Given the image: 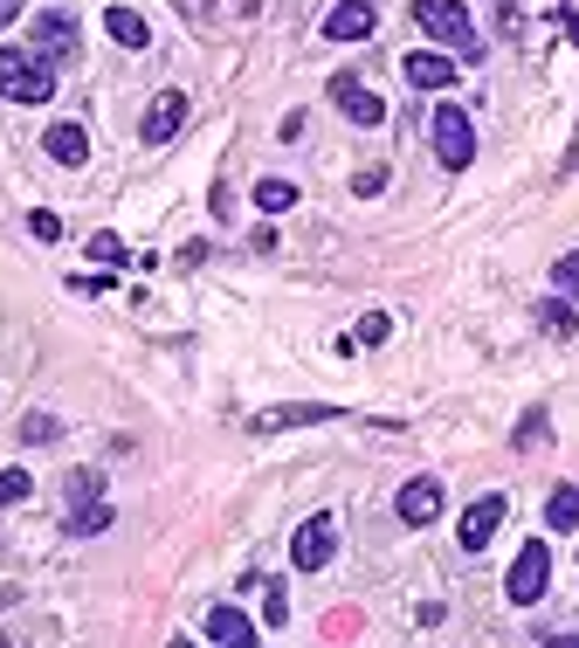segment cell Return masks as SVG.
Segmentation results:
<instances>
[{"label":"cell","instance_id":"6da1fadb","mask_svg":"<svg viewBox=\"0 0 579 648\" xmlns=\"http://www.w3.org/2000/svg\"><path fill=\"white\" fill-rule=\"evenodd\" d=\"M414 21H420V35H428V42L456 48V56H469V63L483 56V35H477V21H469L462 0H414Z\"/></svg>","mask_w":579,"mask_h":648},{"label":"cell","instance_id":"7a4b0ae2","mask_svg":"<svg viewBox=\"0 0 579 648\" xmlns=\"http://www.w3.org/2000/svg\"><path fill=\"white\" fill-rule=\"evenodd\" d=\"M0 97L8 103H48L56 97V63L35 48H0Z\"/></svg>","mask_w":579,"mask_h":648},{"label":"cell","instance_id":"3957f363","mask_svg":"<svg viewBox=\"0 0 579 648\" xmlns=\"http://www.w3.org/2000/svg\"><path fill=\"white\" fill-rule=\"evenodd\" d=\"M428 139H435V160L449 166V173H469V166H477V124H469V111H456V103H441V111H435Z\"/></svg>","mask_w":579,"mask_h":648},{"label":"cell","instance_id":"277c9868","mask_svg":"<svg viewBox=\"0 0 579 648\" xmlns=\"http://www.w3.org/2000/svg\"><path fill=\"white\" fill-rule=\"evenodd\" d=\"M545 586H551V552H545V538H532V546L511 559L504 593H511V607H532V601H545Z\"/></svg>","mask_w":579,"mask_h":648},{"label":"cell","instance_id":"5b68a950","mask_svg":"<svg viewBox=\"0 0 579 648\" xmlns=\"http://www.w3.org/2000/svg\"><path fill=\"white\" fill-rule=\"evenodd\" d=\"M331 559H338V525L318 510V517L297 525V538H290V565H297V573H325Z\"/></svg>","mask_w":579,"mask_h":648},{"label":"cell","instance_id":"8992f818","mask_svg":"<svg viewBox=\"0 0 579 648\" xmlns=\"http://www.w3.org/2000/svg\"><path fill=\"white\" fill-rule=\"evenodd\" d=\"M441 504H449V490H441V476H407L401 483V497H393V510H401V525H435Z\"/></svg>","mask_w":579,"mask_h":648},{"label":"cell","instance_id":"52a82bcc","mask_svg":"<svg viewBox=\"0 0 579 648\" xmlns=\"http://www.w3.org/2000/svg\"><path fill=\"white\" fill-rule=\"evenodd\" d=\"M331 103H338V111H346L352 124H365V132H373V124H386V103H380V90H365L352 69H338V76H331Z\"/></svg>","mask_w":579,"mask_h":648},{"label":"cell","instance_id":"ba28073f","mask_svg":"<svg viewBox=\"0 0 579 648\" xmlns=\"http://www.w3.org/2000/svg\"><path fill=\"white\" fill-rule=\"evenodd\" d=\"M504 517H511V504L496 497V490H490V497H477V504L462 510V525H456V538H462V552H483L490 538L504 531Z\"/></svg>","mask_w":579,"mask_h":648},{"label":"cell","instance_id":"9c48e42d","mask_svg":"<svg viewBox=\"0 0 579 648\" xmlns=\"http://www.w3.org/2000/svg\"><path fill=\"white\" fill-rule=\"evenodd\" d=\"M35 42V56H48V63H69L76 56V14H63V8H48V14H35V29H29Z\"/></svg>","mask_w":579,"mask_h":648},{"label":"cell","instance_id":"30bf717a","mask_svg":"<svg viewBox=\"0 0 579 648\" xmlns=\"http://www.w3.org/2000/svg\"><path fill=\"white\" fill-rule=\"evenodd\" d=\"M179 124H187V97H179V90H160V97L145 103L139 139H145V145H173V139H179Z\"/></svg>","mask_w":579,"mask_h":648},{"label":"cell","instance_id":"8fae6325","mask_svg":"<svg viewBox=\"0 0 579 648\" xmlns=\"http://www.w3.org/2000/svg\"><path fill=\"white\" fill-rule=\"evenodd\" d=\"M373 29H380L373 0H338V8L325 14V42H365Z\"/></svg>","mask_w":579,"mask_h":648},{"label":"cell","instance_id":"7c38bea8","mask_svg":"<svg viewBox=\"0 0 579 648\" xmlns=\"http://www.w3.org/2000/svg\"><path fill=\"white\" fill-rule=\"evenodd\" d=\"M318 421H338V407H318V400H297V407H270L255 414V435H283V428H318Z\"/></svg>","mask_w":579,"mask_h":648},{"label":"cell","instance_id":"4fadbf2b","mask_svg":"<svg viewBox=\"0 0 579 648\" xmlns=\"http://www.w3.org/2000/svg\"><path fill=\"white\" fill-rule=\"evenodd\" d=\"M401 76H407L414 90H449L456 84V63L441 56V48H414V56L401 63Z\"/></svg>","mask_w":579,"mask_h":648},{"label":"cell","instance_id":"5bb4252c","mask_svg":"<svg viewBox=\"0 0 579 648\" xmlns=\"http://www.w3.org/2000/svg\"><path fill=\"white\" fill-rule=\"evenodd\" d=\"M42 145H48V160H56V166H84L90 160V132H84V124H48V132H42Z\"/></svg>","mask_w":579,"mask_h":648},{"label":"cell","instance_id":"9a60e30c","mask_svg":"<svg viewBox=\"0 0 579 648\" xmlns=\"http://www.w3.org/2000/svg\"><path fill=\"white\" fill-rule=\"evenodd\" d=\"M200 635H207V641H221V648H249V641H255V620H249L242 607H215Z\"/></svg>","mask_w":579,"mask_h":648},{"label":"cell","instance_id":"2e32d148","mask_svg":"<svg viewBox=\"0 0 579 648\" xmlns=\"http://www.w3.org/2000/svg\"><path fill=\"white\" fill-rule=\"evenodd\" d=\"M111 517H118V510L103 504V497H76L69 517H63V531H69V538H97V531H111Z\"/></svg>","mask_w":579,"mask_h":648},{"label":"cell","instance_id":"e0dca14e","mask_svg":"<svg viewBox=\"0 0 579 648\" xmlns=\"http://www.w3.org/2000/svg\"><path fill=\"white\" fill-rule=\"evenodd\" d=\"M103 35H111L118 48H145L152 42V29H145L139 8H111V14H103Z\"/></svg>","mask_w":579,"mask_h":648},{"label":"cell","instance_id":"ac0fdd59","mask_svg":"<svg viewBox=\"0 0 579 648\" xmlns=\"http://www.w3.org/2000/svg\"><path fill=\"white\" fill-rule=\"evenodd\" d=\"M572 297H538V331L545 339H572Z\"/></svg>","mask_w":579,"mask_h":648},{"label":"cell","instance_id":"d6986e66","mask_svg":"<svg viewBox=\"0 0 579 648\" xmlns=\"http://www.w3.org/2000/svg\"><path fill=\"white\" fill-rule=\"evenodd\" d=\"M545 525H551V531H579V490H572V483H559V490H551Z\"/></svg>","mask_w":579,"mask_h":648},{"label":"cell","instance_id":"ffe728a7","mask_svg":"<svg viewBox=\"0 0 579 648\" xmlns=\"http://www.w3.org/2000/svg\"><path fill=\"white\" fill-rule=\"evenodd\" d=\"M255 207H262V215H283V207H297V187H290V179H262Z\"/></svg>","mask_w":579,"mask_h":648},{"label":"cell","instance_id":"44dd1931","mask_svg":"<svg viewBox=\"0 0 579 648\" xmlns=\"http://www.w3.org/2000/svg\"><path fill=\"white\" fill-rule=\"evenodd\" d=\"M551 290H559V297H572V304H579V249H566L559 263H551Z\"/></svg>","mask_w":579,"mask_h":648},{"label":"cell","instance_id":"7402d4cb","mask_svg":"<svg viewBox=\"0 0 579 648\" xmlns=\"http://www.w3.org/2000/svg\"><path fill=\"white\" fill-rule=\"evenodd\" d=\"M29 490H35V476H29V470H0V510L29 504Z\"/></svg>","mask_w":579,"mask_h":648},{"label":"cell","instance_id":"603a6c76","mask_svg":"<svg viewBox=\"0 0 579 648\" xmlns=\"http://www.w3.org/2000/svg\"><path fill=\"white\" fill-rule=\"evenodd\" d=\"M90 263H103V270H124V263H131V249H124L118 235H90Z\"/></svg>","mask_w":579,"mask_h":648},{"label":"cell","instance_id":"cb8c5ba5","mask_svg":"<svg viewBox=\"0 0 579 648\" xmlns=\"http://www.w3.org/2000/svg\"><path fill=\"white\" fill-rule=\"evenodd\" d=\"M352 339H359V345H386V339H393V318H386V310H365Z\"/></svg>","mask_w":579,"mask_h":648},{"label":"cell","instance_id":"d4e9b609","mask_svg":"<svg viewBox=\"0 0 579 648\" xmlns=\"http://www.w3.org/2000/svg\"><path fill=\"white\" fill-rule=\"evenodd\" d=\"M56 435H63V421H56V414H29V421H21V442H56Z\"/></svg>","mask_w":579,"mask_h":648},{"label":"cell","instance_id":"484cf974","mask_svg":"<svg viewBox=\"0 0 579 648\" xmlns=\"http://www.w3.org/2000/svg\"><path fill=\"white\" fill-rule=\"evenodd\" d=\"M496 35H504V42L524 35V0H496Z\"/></svg>","mask_w":579,"mask_h":648},{"label":"cell","instance_id":"4316f807","mask_svg":"<svg viewBox=\"0 0 579 648\" xmlns=\"http://www.w3.org/2000/svg\"><path fill=\"white\" fill-rule=\"evenodd\" d=\"M290 620V593H283V580H270V601H262V628H283Z\"/></svg>","mask_w":579,"mask_h":648},{"label":"cell","instance_id":"83f0119b","mask_svg":"<svg viewBox=\"0 0 579 648\" xmlns=\"http://www.w3.org/2000/svg\"><path fill=\"white\" fill-rule=\"evenodd\" d=\"M545 435H551V428H545V407H532V414L517 421V435H511V442H517V449H532V442H545Z\"/></svg>","mask_w":579,"mask_h":648},{"label":"cell","instance_id":"f1b7e54d","mask_svg":"<svg viewBox=\"0 0 579 648\" xmlns=\"http://www.w3.org/2000/svg\"><path fill=\"white\" fill-rule=\"evenodd\" d=\"M29 235H35V242H63V221L48 215V207H35V215H29Z\"/></svg>","mask_w":579,"mask_h":648},{"label":"cell","instance_id":"f546056e","mask_svg":"<svg viewBox=\"0 0 579 648\" xmlns=\"http://www.w3.org/2000/svg\"><path fill=\"white\" fill-rule=\"evenodd\" d=\"M97 490H103L97 470H76V476H69V504H76V497H97Z\"/></svg>","mask_w":579,"mask_h":648},{"label":"cell","instance_id":"4dcf8cb0","mask_svg":"<svg viewBox=\"0 0 579 648\" xmlns=\"http://www.w3.org/2000/svg\"><path fill=\"white\" fill-rule=\"evenodd\" d=\"M76 297H111V276H69Z\"/></svg>","mask_w":579,"mask_h":648},{"label":"cell","instance_id":"1f68e13d","mask_svg":"<svg viewBox=\"0 0 579 648\" xmlns=\"http://www.w3.org/2000/svg\"><path fill=\"white\" fill-rule=\"evenodd\" d=\"M380 187H386V166H365V173H359V179H352V194H365V200H373V194H380Z\"/></svg>","mask_w":579,"mask_h":648},{"label":"cell","instance_id":"d6a6232c","mask_svg":"<svg viewBox=\"0 0 579 648\" xmlns=\"http://www.w3.org/2000/svg\"><path fill=\"white\" fill-rule=\"evenodd\" d=\"M579 173V124H572V145H566V160H559V179H572Z\"/></svg>","mask_w":579,"mask_h":648},{"label":"cell","instance_id":"836d02e7","mask_svg":"<svg viewBox=\"0 0 579 648\" xmlns=\"http://www.w3.org/2000/svg\"><path fill=\"white\" fill-rule=\"evenodd\" d=\"M207 8H215V0H179V14H187V21H207Z\"/></svg>","mask_w":579,"mask_h":648},{"label":"cell","instance_id":"e575fe53","mask_svg":"<svg viewBox=\"0 0 579 648\" xmlns=\"http://www.w3.org/2000/svg\"><path fill=\"white\" fill-rule=\"evenodd\" d=\"M8 21H21V0H0V29H8Z\"/></svg>","mask_w":579,"mask_h":648},{"label":"cell","instance_id":"d590c367","mask_svg":"<svg viewBox=\"0 0 579 648\" xmlns=\"http://www.w3.org/2000/svg\"><path fill=\"white\" fill-rule=\"evenodd\" d=\"M559 21H566V35H572V48H579V14H572V8H559Z\"/></svg>","mask_w":579,"mask_h":648},{"label":"cell","instance_id":"8d00e7d4","mask_svg":"<svg viewBox=\"0 0 579 648\" xmlns=\"http://www.w3.org/2000/svg\"><path fill=\"white\" fill-rule=\"evenodd\" d=\"M21 601V586H0V607H14Z\"/></svg>","mask_w":579,"mask_h":648}]
</instances>
